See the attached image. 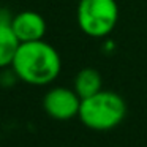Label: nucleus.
<instances>
[{
	"instance_id": "f257e3e1",
	"label": "nucleus",
	"mask_w": 147,
	"mask_h": 147,
	"mask_svg": "<svg viewBox=\"0 0 147 147\" xmlns=\"http://www.w3.org/2000/svg\"><path fill=\"white\" fill-rule=\"evenodd\" d=\"M11 68L22 82L30 86H48L60 74L62 59L57 49L45 40L21 43Z\"/></svg>"
},
{
	"instance_id": "f03ea898",
	"label": "nucleus",
	"mask_w": 147,
	"mask_h": 147,
	"mask_svg": "<svg viewBox=\"0 0 147 147\" xmlns=\"http://www.w3.org/2000/svg\"><path fill=\"white\" fill-rule=\"evenodd\" d=\"M127 115V103L112 90H100L92 96L81 100L79 120L93 131H109L123 122Z\"/></svg>"
},
{
	"instance_id": "7ed1b4c3",
	"label": "nucleus",
	"mask_w": 147,
	"mask_h": 147,
	"mask_svg": "<svg viewBox=\"0 0 147 147\" xmlns=\"http://www.w3.org/2000/svg\"><path fill=\"white\" fill-rule=\"evenodd\" d=\"M78 26L90 38H106L119 22L115 0H79L76 11Z\"/></svg>"
},
{
	"instance_id": "20e7f679",
	"label": "nucleus",
	"mask_w": 147,
	"mask_h": 147,
	"mask_svg": "<svg viewBox=\"0 0 147 147\" xmlns=\"http://www.w3.org/2000/svg\"><path fill=\"white\" fill-rule=\"evenodd\" d=\"M81 108V96L74 89L68 87H52L43 96V109L54 120H71L78 117Z\"/></svg>"
},
{
	"instance_id": "39448f33",
	"label": "nucleus",
	"mask_w": 147,
	"mask_h": 147,
	"mask_svg": "<svg viewBox=\"0 0 147 147\" xmlns=\"http://www.w3.org/2000/svg\"><path fill=\"white\" fill-rule=\"evenodd\" d=\"M11 29L21 43L38 41L46 35V21L36 11H22L13 16Z\"/></svg>"
},
{
	"instance_id": "423d86ee",
	"label": "nucleus",
	"mask_w": 147,
	"mask_h": 147,
	"mask_svg": "<svg viewBox=\"0 0 147 147\" xmlns=\"http://www.w3.org/2000/svg\"><path fill=\"white\" fill-rule=\"evenodd\" d=\"M73 89L81 96V100L98 93L100 90H103V78L100 71L92 67L82 68L81 71H78L73 81Z\"/></svg>"
},
{
	"instance_id": "0eeeda50",
	"label": "nucleus",
	"mask_w": 147,
	"mask_h": 147,
	"mask_svg": "<svg viewBox=\"0 0 147 147\" xmlns=\"http://www.w3.org/2000/svg\"><path fill=\"white\" fill-rule=\"evenodd\" d=\"M21 41L14 35L11 24H0V70L11 67Z\"/></svg>"
}]
</instances>
